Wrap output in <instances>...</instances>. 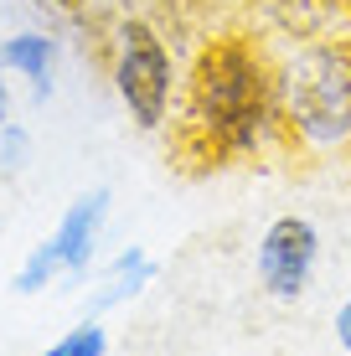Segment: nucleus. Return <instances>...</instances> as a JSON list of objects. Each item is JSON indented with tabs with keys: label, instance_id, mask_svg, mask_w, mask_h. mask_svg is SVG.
<instances>
[{
	"label": "nucleus",
	"instance_id": "7ed1b4c3",
	"mask_svg": "<svg viewBox=\"0 0 351 356\" xmlns=\"http://www.w3.org/2000/svg\"><path fill=\"white\" fill-rule=\"evenodd\" d=\"M108 78H114V93L124 104V114L135 119L140 129H161L171 119L176 104V57L165 47V36L155 21L145 16H124L114 26V42H108Z\"/></svg>",
	"mask_w": 351,
	"mask_h": 356
},
{
	"label": "nucleus",
	"instance_id": "9d476101",
	"mask_svg": "<svg viewBox=\"0 0 351 356\" xmlns=\"http://www.w3.org/2000/svg\"><path fill=\"white\" fill-rule=\"evenodd\" d=\"M26 161H31V134L21 129L16 119H6V124H0V170H6V176H21Z\"/></svg>",
	"mask_w": 351,
	"mask_h": 356
},
{
	"label": "nucleus",
	"instance_id": "1a4fd4ad",
	"mask_svg": "<svg viewBox=\"0 0 351 356\" xmlns=\"http://www.w3.org/2000/svg\"><path fill=\"white\" fill-rule=\"evenodd\" d=\"M63 279V264H57V253H52V243H36V248L26 253V264L16 268V294H42L47 284H57Z\"/></svg>",
	"mask_w": 351,
	"mask_h": 356
},
{
	"label": "nucleus",
	"instance_id": "9b49d317",
	"mask_svg": "<svg viewBox=\"0 0 351 356\" xmlns=\"http://www.w3.org/2000/svg\"><path fill=\"white\" fill-rule=\"evenodd\" d=\"M336 346L351 356V289H346V300L336 305Z\"/></svg>",
	"mask_w": 351,
	"mask_h": 356
},
{
	"label": "nucleus",
	"instance_id": "6e6552de",
	"mask_svg": "<svg viewBox=\"0 0 351 356\" xmlns=\"http://www.w3.org/2000/svg\"><path fill=\"white\" fill-rule=\"evenodd\" d=\"M36 356H108V330H104L99 315H83L78 325L63 330L52 346H42Z\"/></svg>",
	"mask_w": 351,
	"mask_h": 356
},
{
	"label": "nucleus",
	"instance_id": "39448f33",
	"mask_svg": "<svg viewBox=\"0 0 351 356\" xmlns=\"http://www.w3.org/2000/svg\"><path fill=\"white\" fill-rule=\"evenodd\" d=\"M104 222H108V191L104 186L83 191L63 212V222L47 238L52 253H57V264H63V274H88L93 253H99V238H104Z\"/></svg>",
	"mask_w": 351,
	"mask_h": 356
},
{
	"label": "nucleus",
	"instance_id": "f8f14e48",
	"mask_svg": "<svg viewBox=\"0 0 351 356\" xmlns=\"http://www.w3.org/2000/svg\"><path fill=\"white\" fill-rule=\"evenodd\" d=\"M10 119V88H6V67H0V124Z\"/></svg>",
	"mask_w": 351,
	"mask_h": 356
},
{
	"label": "nucleus",
	"instance_id": "0eeeda50",
	"mask_svg": "<svg viewBox=\"0 0 351 356\" xmlns=\"http://www.w3.org/2000/svg\"><path fill=\"white\" fill-rule=\"evenodd\" d=\"M0 67L31 83V98H52V72H57V42L42 31H16L0 42Z\"/></svg>",
	"mask_w": 351,
	"mask_h": 356
},
{
	"label": "nucleus",
	"instance_id": "20e7f679",
	"mask_svg": "<svg viewBox=\"0 0 351 356\" xmlns=\"http://www.w3.org/2000/svg\"><path fill=\"white\" fill-rule=\"evenodd\" d=\"M320 268V227L300 212H284L263 227L259 253H253V274H259V289L279 305L305 300L310 284H316Z\"/></svg>",
	"mask_w": 351,
	"mask_h": 356
},
{
	"label": "nucleus",
	"instance_id": "f257e3e1",
	"mask_svg": "<svg viewBox=\"0 0 351 356\" xmlns=\"http://www.w3.org/2000/svg\"><path fill=\"white\" fill-rule=\"evenodd\" d=\"M284 140L279 67L248 36H212L181 98V150L207 165L259 161Z\"/></svg>",
	"mask_w": 351,
	"mask_h": 356
},
{
	"label": "nucleus",
	"instance_id": "f03ea898",
	"mask_svg": "<svg viewBox=\"0 0 351 356\" xmlns=\"http://www.w3.org/2000/svg\"><path fill=\"white\" fill-rule=\"evenodd\" d=\"M274 67H279L284 140L310 155L351 150V36L305 42Z\"/></svg>",
	"mask_w": 351,
	"mask_h": 356
},
{
	"label": "nucleus",
	"instance_id": "423d86ee",
	"mask_svg": "<svg viewBox=\"0 0 351 356\" xmlns=\"http://www.w3.org/2000/svg\"><path fill=\"white\" fill-rule=\"evenodd\" d=\"M150 279H155V259L150 253L145 248H119L114 264L104 268L99 289L88 294V315H104V310H119V305L140 300V294L150 289Z\"/></svg>",
	"mask_w": 351,
	"mask_h": 356
}]
</instances>
